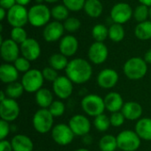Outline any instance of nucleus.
Listing matches in <instances>:
<instances>
[{"instance_id":"nucleus-3","label":"nucleus","mask_w":151,"mask_h":151,"mask_svg":"<svg viewBox=\"0 0 151 151\" xmlns=\"http://www.w3.org/2000/svg\"><path fill=\"white\" fill-rule=\"evenodd\" d=\"M51 10L43 4H35L28 10V23L35 27H45L50 20Z\"/></svg>"},{"instance_id":"nucleus-7","label":"nucleus","mask_w":151,"mask_h":151,"mask_svg":"<svg viewBox=\"0 0 151 151\" xmlns=\"http://www.w3.org/2000/svg\"><path fill=\"white\" fill-rule=\"evenodd\" d=\"M142 139L133 130H123L117 135L118 148L122 151H136L141 146Z\"/></svg>"},{"instance_id":"nucleus-45","label":"nucleus","mask_w":151,"mask_h":151,"mask_svg":"<svg viewBox=\"0 0 151 151\" xmlns=\"http://www.w3.org/2000/svg\"><path fill=\"white\" fill-rule=\"evenodd\" d=\"M0 151H13L11 142L6 139L0 141Z\"/></svg>"},{"instance_id":"nucleus-21","label":"nucleus","mask_w":151,"mask_h":151,"mask_svg":"<svg viewBox=\"0 0 151 151\" xmlns=\"http://www.w3.org/2000/svg\"><path fill=\"white\" fill-rule=\"evenodd\" d=\"M121 112L125 116L126 119L134 121L141 119L143 110H142V106L139 103L129 101L124 104Z\"/></svg>"},{"instance_id":"nucleus-10","label":"nucleus","mask_w":151,"mask_h":151,"mask_svg":"<svg viewBox=\"0 0 151 151\" xmlns=\"http://www.w3.org/2000/svg\"><path fill=\"white\" fill-rule=\"evenodd\" d=\"M75 134L72 131L69 125L58 124L51 130V137L53 141L59 146H67L74 139Z\"/></svg>"},{"instance_id":"nucleus-38","label":"nucleus","mask_w":151,"mask_h":151,"mask_svg":"<svg viewBox=\"0 0 151 151\" xmlns=\"http://www.w3.org/2000/svg\"><path fill=\"white\" fill-rule=\"evenodd\" d=\"M49 111L54 118L61 117L65 111V104L60 100H54L51 105L49 107Z\"/></svg>"},{"instance_id":"nucleus-23","label":"nucleus","mask_w":151,"mask_h":151,"mask_svg":"<svg viewBox=\"0 0 151 151\" xmlns=\"http://www.w3.org/2000/svg\"><path fill=\"white\" fill-rule=\"evenodd\" d=\"M13 151H33L34 143L32 140L25 134H16L11 140Z\"/></svg>"},{"instance_id":"nucleus-40","label":"nucleus","mask_w":151,"mask_h":151,"mask_svg":"<svg viewBox=\"0 0 151 151\" xmlns=\"http://www.w3.org/2000/svg\"><path fill=\"white\" fill-rule=\"evenodd\" d=\"M63 4L71 12H78L84 8L86 0H62Z\"/></svg>"},{"instance_id":"nucleus-41","label":"nucleus","mask_w":151,"mask_h":151,"mask_svg":"<svg viewBox=\"0 0 151 151\" xmlns=\"http://www.w3.org/2000/svg\"><path fill=\"white\" fill-rule=\"evenodd\" d=\"M42 75H43V78L45 81H50V82H54L58 77V71L55 70L54 68H52L51 66H47V67H44L42 71Z\"/></svg>"},{"instance_id":"nucleus-29","label":"nucleus","mask_w":151,"mask_h":151,"mask_svg":"<svg viewBox=\"0 0 151 151\" xmlns=\"http://www.w3.org/2000/svg\"><path fill=\"white\" fill-rule=\"evenodd\" d=\"M99 149L101 151H115L118 148L117 136L111 134L104 135L99 141Z\"/></svg>"},{"instance_id":"nucleus-19","label":"nucleus","mask_w":151,"mask_h":151,"mask_svg":"<svg viewBox=\"0 0 151 151\" xmlns=\"http://www.w3.org/2000/svg\"><path fill=\"white\" fill-rule=\"evenodd\" d=\"M59 52L65 57H73L76 54L79 49L78 39L72 35H64L59 42Z\"/></svg>"},{"instance_id":"nucleus-24","label":"nucleus","mask_w":151,"mask_h":151,"mask_svg":"<svg viewBox=\"0 0 151 151\" xmlns=\"http://www.w3.org/2000/svg\"><path fill=\"white\" fill-rule=\"evenodd\" d=\"M135 132L142 140L151 141V119H140L135 125Z\"/></svg>"},{"instance_id":"nucleus-46","label":"nucleus","mask_w":151,"mask_h":151,"mask_svg":"<svg viewBox=\"0 0 151 151\" xmlns=\"http://www.w3.org/2000/svg\"><path fill=\"white\" fill-rule=\"evenodd\" d=\"M92 142H93V139L89 134H86V135L82 136V142L85 145H90L92 143Z\"/></svg>"},{"instance_id":"nucleus-11","label":"nucleus","mask_w":151,"mask_h":151,"mask_svg":"<svg viewBox=\"0 0 151 151\" xmlns=\"http://www.w3.org/2000/svg\"><path fill=\"white\" fill-rule=\"evenodd\" d=\"M20 109L19 104L15 99L6 98L4 101L0 102V117L1 119L7 122L15 121L19 116Z\"/></svg>"},{"instance_id":"nucleus-4","label":"nucleus","mask_w":151,"mask_h":151,"mask_svg":"<svg viewBox=\"0 0 151 151\" xmlns=\"http://www.w3.org/2000/svg\"><path fill=\"white\" fill-rule=\"evenodd\" d=\"M81 109L91 117H96L104 113L105 108L104 100L96 94H87L81 100Z\"/></svg>"},{"instance_id":"nucleus-36","label":"nucleus","mask_w":151,"mask_h":151,"mask_svg":"<svg viewBox=\"0 0 151 151\" xmlns=\"http://www.w3.org/2000/svg\"><path fill=\"white\" fill-rule=\"evenodd\" d=\"M10 36L12 40H13L19 45L28 38L27 33L24 27H12L10 33Z\"/></svg>"},{"instance_id":"nucleus-55","label":"nucleus","mask_w":151,"mask_h":151,"mask_svg":"<svg viewBox=\"0 0 151 151\" xmlns=\"http://www.w3.org/2000/svg\"><path fill=\"white\" fill-rule=\"evenodd\" d=\"M43 1H44V0H35L36 4H42Z\"/></svg>"},{"instance_id":"nucleus-37","label":"nucleus","mask_w":151,"mask_h":151,"mask_svg":"<svg viewBox=\"0 0 151 151\" xmlns=\"http://www.w3.org/2000/svg\"><path fill=\"white\" fill-rule=\"evenodd\" d=\"M64 27H65V30H66L67 32L69 33H74L76 31H78L81 26V20L76 18V17H69L67 18L64 23Z\"/></svg>"},{"instance_id":"nucleus-25","label":"nucleus","mask_w":151,"mask_h":151,"mask_svg":"<svg viewBox=\"0 0 151 151\" xmlns=\"http://www.w3.org/2000/svg\"><path fill=\"white\" fill-rule=\"evenodd\" d=\"M35 102L37 105L42 109H49V107L53 103V94L52 92L46 88H42L35 93Z\"/></svg>"},{"instance_id":"nucleus-49","label":"nucleus","mask_w":151,"mask_h":151,"mask_svg":"<svg viewBox=\"0 0 151 151\" xmlns=\"http://www.w3.org/2000/svg\"><path fill=\"white\" fill-rule=\"evenodd\" d=\"M31 1H32V0H16V3H17L18 4L26 6V5H27L28 4H30Z\"/></svg>"},{"instance_id":"nucleus-27","label":"nucleus","mask_w":151,"mask_h":151,"mask_svg":"<svg viewBox=\"0 0 151 151\" xmlns=\"http://www.w3.org/2000/svg\"><path fill=\"white\" fill-rule=\"evenodd\" d=\"M134 35L142 41L151 39V20L138 23L134 28Z\"/></svg>"},{"instance_id":"nucleus-56","label":"nucleus","mask_w":151,"mask_h":151,"mask_svg":"<svg viewBox=\"0 0 151 151\" xmlns=\"http://www.w3.org/2000/svg\"><path fill=\"white\" fill-rule=\"evenodd\" d=\"M150 20H151V7H150Z\"/></svg>"},{"instance_id":"nucleus-1","label":"nucleus","mask_w":151,"mask_h":151,"mask_svg":"<svg viewBox=\"0 0 151 151\" xmlns=\"http://www.w3.org/2000/svg\"><path fill=\"white\" fill-rule=\"evenodd\" d=\"M65 71L66 76L74 84H84L88 82L93 73L91 64L81 58L70 60Z\"/></svg>"},{"instance_id":"nucleus-17","label":"nucleus","mask_w":151,"mask_h":151,"mask_svg":"<svg viewBox=\"0 0 151 151\" xmlns=\"http://www.w3.org/2000/svg\"><path fill=\"white\" fill-rule=\"evenodd\" d=\"M21 56L28 59L30 62L39 58L41 55V46L37 40L28 37L23 43L19 45Z\"/></svg>"},{"instance_id":"nucleus-42","label":"nucleus","mask_w":151,"mask_h":151,"mask_svg":"<svg viewBox=\"0 0 151 151\" xmlns=\"http://www.w3.org/2000/svg\"><path fill=\"white\" fill-rule=\"evenodd\" d=\"M126 120L125 116L123 115V113L121 111H117V112H113L111 113V117H110V121H111V125L114 127H121L124 122Z\"/></svg>"},{"instance_id":"nucleus-30","label":"nucleus","mask_w":151,"mask_h":151,"mask_svg":"<svg viewBox=\"0 0 151 151\" xmlns=\"http://www.w3.org/2000/svg\"><path fill=\"white\" fill-rule=\"evenodd\" d=\"M91 35L96 42H104L107 38H109V27L104 24L98 23L93 27Z\"/></svg>"},{"instance_id":"nucleus-6","label":"nucleus","mask_w":151,"mask_h":151,"mask_svg":"<svg viewBox=\"0 0 151 151\" xmlns=\"http://www.w3.org/2000/svg\"><path fill=\"white\" fill-rule=\"evenodd\" d=\"M44 81L42 71L38 69H30L23 74L21 84L26 92L36 93L42 88Z\"/></svg>"},{"instance_id":"nucleus-51","label":"nucleus","mask_w":151,"mask_h":151,"mask_svg":"<svg viewBox=\"0 0 151 151\" xmlns=\"http://www.w3.org/2000/svg\"><path fill=\"white\" fill-rule=\"evenodd\" d=\"M6 98H7V96H6L4 91H1V93H0V102L4 101V100L6 99Z\"/></svg>"},{"instance_id":"nucleus-54","label":"nucleus","mask_w":151,"mask_h":151,"mask_svg":"<svg viewBox=\"0 0 151 151\" xmlns=\"http://www.w3.org/2000/svg\"><path fill=\"white\" fill-rule=\"evenodd\" d=\"M74 151H90L88 150V149H85V148H81V149H78V150H76Z\"/></svg>"},{"instance_id":"nucleus-16","label":"nucleus","mask_w":151,"mask_h":151,"mask_svg":"<svg viewBox=\"0 0 151 151\" xmlns=\"http://www.w3.org/2000/svg\"><path fill=\"white\" fill-rule=\"evenodd\" d=\"M65 27L63 23L58 20L50 21L44 27L42 31L43 39L48 42H54L64 36Z\"/></svg>"},{"instance_id":"nucleus-8","label":"nucleus","mask_w":151,"mask_h":151,"mask_svg":"<svg viewBox=\"0 0 151 151\" xmlns=\"http://www.w3.org/2000/svg\"><path fill=\"white\" fill-rule=\"evenodd\" d=\"M6 19L12 27H23L28 23V10L17 4L7 11Z\"/></svg>"},{"instance_id":"nucleus-26","label":"nucleus","mask_w":151,"mask_h":151,"mask_svg":"<svg viewBox=\"0 0 151 151\" xmlns=\"http://www.w3.org/2000/svg\"><path fill=\"white\" fill-rule=\"evenodd\" d=\"M83 10L88 17L98 18L103 13L104 6L100 0H86Z\"/></svg>"},{"instance_id":"nucleus-32","label":"nucleus","mask_w":151,"mask_h":151,"mask_svg":"<svg viewBox=\"0 0 151 151\" xmlns=\"http://www.w3.org/2000/svg\"><path fill=\"white\" fill-rule=\"evenodd\" d=\"M4 91L8 98L17 99L23 95V92L25 91V89H24L21 82L15 81V82L7 84V86Z\"/></svg>"},{"instance_id":"nucleus-39","label":"nucleus","mask_w":151,"mask_h":151,"mask_svg":"<svg viewBox=\"0 0 151 151\" xmlns=\"http://www.w3.org/2000/svg\"><path fill=\"white\" fill-rule=\"evenodd\" d=\"M14 66L16 67V69L19 71V73H27V71L30 70V61L28 59H27L24 57H19L13 63Z\"/></svg>"},{"instance_id":"nucleus-47","label":"nucleus","mask_w":151,"mask_h":151,"mask_svg":"<svg viewBox=\"0 0 151 151\" xmlns=\"http://www.w3.org/2000/svg\"><path fill=\"white\" fill-rule=\"evenodd\" d=\"M144 60L146 61L147 64H150L151 65V48L146 51V53L144 55Z\"/></svg>"},{"instance_id":"nucleus-53","label":"nucleus","mask_w":151,"mask_h":151,"mask_svg":"<svg viewBox=\"0 0 151 151\" xmlns=\"http://www.w3.org/2000/svg\"><path fill=\"white\" fill-rule=\"evenodd\" d=\"M45 2H47V3H49V4H54V3H57V2H58L59 0H44Z\"/></svg>"},{"instance_id":"nucleus-2","label":"nucleus","mask_w":151,"mask_h":151,"mask_svg":"<svg viewBox=\"0 0 151 151\" xmlns=\"http://www.w3.org/2000/svg\"><path fill=\"white\" fill-rule=\"evenodd\" d=\"M124 74L132 81L142 79L148 72V64L140 57H134L126 61L123 66Z\"/></svg>"},{"instance_id":"nucleus-18","label":"nucleus","mask_w":151,"mask_h":151,"mask_svg":"<svg viewBox=\"0 0 151 151\" xmlns=\"http://www.w3.org/2000/svg\"><path fill=\"white\" fill-rule=\"evenodd\" d=\"M119 73L111 68H105L102 70L96 78L97 84L104 89H110L116 86L119 81Z\"/></svg>"},{"instance_id":"nucleus-57","label":"nucleus","mask_w":151,"mask_h":151,"mask_svg":"<svg viewBox=\"0 0 151 151\" xmlns=\"http://www.w3.org/2000/svg\"><path fill=\"white\" fill-rule=\"evenodd\" d=\"M33 151H42V150H33Z\"/></svg>"},{"instance_id":"nucleus-28","label":"nucleus","mask_w":151,"mask_h":151,"mask_svg":"<svg viewBox=\"0 0 151 151\" xmlns=\"http://www.w3.org/2000/svg\"><path fill=\"white\" fill-rule=\"evenodd\" d=\"M69 61L67 59V57L63 55L62 53H54L52 54L49 58V65L52 68H54L57 71H62L65 70L67 67Z\"/></svg>"},{"instance_id":"nucleus-52","label":"nucleus","mask_w":151,"mask_h":151,"mask_svg":"<svg viewBox=\"0 0 151 151\" xmlns=\"http://www.w3.org/2000/svg\"><path fill=\"white\" fill-rule=\"evenodd\" d=\"M17 131V127L16 125H13V124H11V132H16Z\"/></svg>"},{"instance_id":"nucleus-20","label":"nucleus","mask_w":151,"mask_h":151,"mask_svg":"<svg viewBox=\"0 0 151 151\" xmlns=\"http://www.w3.org/2000/svg\"><path fill=\"white\" fill-rule=\"evenodd\" d=\"M104 104L106 110H108L110 112H117L121 111L123 106H124V100L121 95L118 92H110L108 93L105 97L104 98Z\"/></svg>"},{"instance_id":"nucleus-9","label":"nucleus","mask_w":151,"mask_h":151,"mask_svg":"<svg viewBox=\"0 0 151 151\" xmlns=\"http://www.w3.org/2000/svg\"><path fill=\"white\" fill-rule=\"evenodd\" d=\"M134 15V10L131 5L125 2L117 3L112 6L110 12V18L113 23L125 24L128 22Z\"/></svg>"},{"instance_id":"nucleus-44","label":"nucleus","mask_w":151,"mask_h":151,"mask_svg":"<svg viewBox=\"0 0 151 151\" xmlns=\"http://www.w3.org/2000/svg\"><path fill=\"white\" fill-rule=\"evenodd\" d=\"M15 4H17L16 0H0V7L5 9L6 11L10 10Z\"/></svg>"},{"instance_id":"nucleus-15","label":"nucleus","mask_w":151,"mask_h":151,"mask_svg":"<svg viewBox=\"0 0 151 151\" xmlns=\"http://www.w3.org/2000/svg\"><path fill=\"white\" fill-rule=\"evenodd\" d=\"M69 127H71L73 134L77 136H84L88 134L91 129V123L89 119L81 114L73 115L68 122Z\"/></svg>"},{"instance_id":"nucleus-5","label":"nucleus","mask_w":151,"mask_h":151,"mask_svg":"<svg viewBox=\"0 0 151 151\" xmlns=\"http://www.w3.org/2000/svg\"><path fill=\"white\" fill-rule=\"evenodd\" d=\"M54 117L49 109H40L33 116L32 124L35 130L42 134H47L53 128Z\"/></svg>"},{"instance_id":"nucleus-48","label":"nucleus","mask_w":151,"mask_h":151,"mask_svg":"<svg viewBox=\"0 0 151 151\" xmlns=\"http://www.w3.org/2000/svg\"><path fill=\"white\" fill-rule=\"evenodd\" d=\"M7 17V11L2 7H0V20L3 21Z\"/></svg>"},{"instance_id":"nucleus-50","label":"nucleus","mask_w":151,"mask_h":151,"mask_svg":"<svg viewBox=\"0 0 151 151\" xmlns=\"http://www.w3.org/2000/svg\"><path fill=\"white\" fill-rule=\"evenodd\" d=\"M140 2V4L147 5L149 7H151V0H138Z\"/></svg>"},{"instance_id":"nucleus-22","label":"nucleus","mask_w":151,"mask_h":151,"mask_svg":"<svg viewBox=\"0 0 151 151\" xmlns=\"http://www.w3.org/2000/svg\"><path fill=\"white\" fill-rule=\"evenodd\" d=\"M19 78V71L16 69L14 65L11 63L2 64L0 66V80L3 83L10 84L17 81Z\"/></svg>"},{"instance_id":"nucleus-33","label":"nucleus","mask_w":151,"mask_h":151,"mask_svg":"<svg viewBox=\"0 0 151 151\" xmlns=\"http://www.w3.org/2000/svg\"><path fill=\"white\" fill-rule=\"evenodd\" d=\"M51 17L58 21H65L69 18V10L64 4H57L51 9Z\"/></svg>"},{"instance_id":"nucleus-14","label":"nucleus","mask_w":151,"mask_h":151,"mask_svg":"<svg viewBox=\"0 0 151 151\" xmlns=\"http://www.w3.org/2000/svg\"><path fill=\"white\" fill-rule=\"evenodd\" d=\"M52 89L59 99L65 100L69 98L73 94V83L67 76H58V79L52 82Z\"/></svg>"},{"instance_id":"nucleus-34","label":"nucleus","mask_w":151,"mask_h":151,"mask_svg":"<svg viewBox=\"0 0 151 151\" xmlns=\"http://www.w3.org/2000/svg\"><path fill=\"white\" fill-rule=\"evenodd\" d=\"M133 17L138 23L149 20V19H150V7L147 5L140 4L134 10Z\"/></svg>"},{"instance_id":"nucleus-13","label":"nucleus","mask_w":151,"mask_h":151,"mask_svg":"<svg viewBox=\"0 0 151 151\" xmlns=\"http://www.w3.org/2000/svg\"><path fill=\"white\" fill-rule=\"evenodd\" d=\"M109 56V50L107 46L104 42H93L88 50V57L89 61L94 65L104 64Z\"/></svg>"},{"instance_id":"nucleus-35","label":"nucleus","mask_w":151,"mask_h":151,"mask_svg":"<svg viewBox=\"0 0 151 151\" xmlns=\"http://www.w3.org/2000/svg\"><path fill=\"white\" fill-rule=\"evenodd\" d=\"M93 124H94L95 128L99 132H105L111 126V121H110V118L107 117L104 113L99 115V116L95 117Z\"/></svg>"},{"instance_id":"nucleus-12","label":"nucleus","mask_w":151,"mask_h":151,"mask_svg":"<svg viewBox=\"0 0 151 151\" xmlns=\"http://www.w3.org/2000/svg\"><path fill=\"white\" fill-rule=\"evenodd\" d=\"M19 53L20 47L11 38L1 41L0 54L5 63H14V61L19 57Z\"/></svg>"},{"instance_id":"nucleus-31","label":"nucleus","mask_w":151,"mask_h":151,"mask_svg":"<svg viewBox=\"0 0 151 151\" xmlns=\"http://www.w3.org/2000/svg\"><path fill=\"white\" fill-rule=\"evenodd\" d=\"M125 28L123 25L118 23H112L109 27V38L114 42H119L125 38Z\"/></svg>"},{"instance_id":"nucleus-43","label":"nucleus","mask_w":151,"mask_h":151,"mask_svg":"<svg viewBox=\"0 0 151 151\" xmlns=\"http://www.w3.org/2000/svg\"><path fill=\"white\" fill-rule=\"evenodd\" d=\"M11 133V124L5 120H0V141L5 140Z\"/></svg>"}]
</instances>
